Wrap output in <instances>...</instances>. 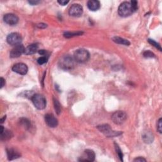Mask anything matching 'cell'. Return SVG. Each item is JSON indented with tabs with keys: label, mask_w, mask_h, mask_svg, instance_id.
Segmentation results:
<instances>
[{
	"label": "cell",
	"mask_w": 162,
	"mask_h": 162,
	"mask_svg": "<svg viewBox=\"0 0 162 162\" xmlns=\"http://www.w3.org/2000/svg\"><path fill=\"white\" fill-rule=\"evenodd\" d=\"M75 62L74 58L71 57L70 56L67 55L63 56L59 61V67L65 70H70L74 68Z\"/></svg>",
	"instance_id": "6da1fadb"
},
{
	"label": "cell",
	"mask_w": 162,
	"mask_h": 162,
	"mask_svg": "<svg viewBox=\"0 0 162 162\" xmlns=\"http://www.w3.org/2000/svg\"><path fill=\"white\" fill-rule=\"evenodd\" d=\"M135 11L132 8L131 3L127 2H123L119 6L118 10V14L121 16V17H129V16L131 15Z\"/></svg>",
	"instance_id": "7a4b0ae2"
},
{
	"label": "cell",
	"mask_w": 162,
	"mask_h": 162,
	"mask_svg": "<svg viewBox=\"0 0 162 162\" xmlns=\"http://www.w3.org/2000/svg\"><path fill=\"white\" fill-rule=\"evenodd\" d=\"M90 55L86 50L79 49L76 51L74 55V60L79 63H83L87 62L90 59Z\"/></svg>",
	"instance_id": "3957f363"
},
{
	"label": "cell",
	"mask_w": 162,
	"mask_h": 162,
	"mask_svg": "<svg viewBox=\"0 0 162 162\" xmlns=\"http://www.w3.org/2000/svg\"><path fill=\"white\" fill-rule=\"evenodd\" d=\"M98 130L102 132L105 136L108 137H117L122 134V132L115 131L112 130V129L108 124H103L97 127Z\"/></svg>",
	"instance_id": "277c9868"
},
{
	"label": "cell",
	"mask_w": 162,
	"mask_h": 162,
	"mask_svg": "<svg viewBox=\"0 0 162 162\" xmlns=\"http://www.w3.org/2000/svg\"><path fill=\"white\" fill-rule=\"evenodd\" d=\"M31 100L34 105L38 110H43L46 106V100L44 97L39 94H34L32 97Z\"/></svg>",
	"instance_id": "5b68a950"
},
{
	"label": "cell",
	"mask_w": 162,
	"mask_h": 162,
	"mask_svg": "<svg viewBox=\"0 0 162 162\" xmlns=\"http://www.w3.org/2000/svg\"><path fill=\"white\" fill-rule=\"evenodd\" d=\"M7 43L12 46H17L20 44L22 38L20 34L19 33H16V32H13V33L10 34L7 36L6 38Z\"/></svg>",
	"instance_id": "8992f818"
},
{
	"label": "cell",
	"mask_w": 162,
	"mask_h": 162,
	"mask_svg": "<svg viewBox=\"0 0 162 162\" xmlns=\"http://www.w3.org/2000/svg\"><path fill=\"white\" fill-rule=\"evenodd\" d=\"M111 119L115 124L120 125L122 124L127 119V115L124 111H117L112 115Z\"/></svg>",
	"instance_id": "52a82bcc"
},
{
	"label": "cell",
	"mask_w": 162,
	"mask_h": 162,
	"mask_svg": "<svg viewBox=\"0 0 162 162\" xmlns=\"http://www.w3.org/2000/svg\"><path fill=\"white\" fill-rule=\"evenodd\" d=\"M69 13V15L72 16V17H80L83 13V8L79 4H74L70 8Z\"/></svg>",
	"instance_id": "ba28073f"
},
{
	"label": "cell",
	"mask_w": 162,
	"mask_h": 162,
	"mask_svg": "<svg viewBox=\"0 0 162 162\" xmlns=\"http://www.w3.org/2000/svg\"><path fill=\"white\" fill-rule=\"evenodd\" d=\"M25 49L26 48H24V46L22 44L15 46L10 51V57L13 58L20 57V56L25 52Z\"/></svg>",
	"instance_id": "9c48e42d"
},
{
	"label": "cell",
	"mask_w": 162,
	"mask_h": 162,
	"mask_svg": "<svg viewBox=\"0 0 162 162\" xmlns=\"http://www.w3.org/2000/svg\"><path fill=\"white\" fill-rule=\"evenodd\" d=\"M12 70L20 75H26L28 72V67L26 64L23 63H19L15 64L12 67Z\"/></svg>",
	"instance_id": "30bf717a"
},
{
	"label": "cell",
	"mask_w": 162,
	"mask_h": 162,
	"mask_svg": "<svg viewBox=\"0 0 162 162\" xmlns=\"http://www.w3.org/2000/svg\"><path fill=\"white\" fill-rule=\"evenodd\" d=\"M95 153L91 150H86L84 151L83 155L80 157V161H93L95 160Z\"/></svg>",
	"instance_id": "8fae6325"
},
{
	"label": "cell",
	"mask_w": 162,
	"mask_h": 162,
	"mask_svg": "<svg viewBox=\"0 0 162 162\" xmlns=\"http://www.w3.org/2000/svg\"><path fill=\"white\" fill-rule=\"evenodd\" d=\"M3 20L10 26L16 25L19 22V18L16 15L13 13L6 14L3 17Z\"/></svg>",
	"instance_id": "7c38bea8"
},
{
	"label": "cell",
	"mask_w": 162,
	"mask_h": 162,
	"mask_svg": "<svg viewBox=\"0 0 162 162\" xmlns=\"http://www.w3.org/2000/svg\"><path fill=\"white\" fill-rule=\"evenodd\" d=\"M44 119L46 124L50 127H56L58 124V121L57 118L52 114H46L45 115Z\"/></svg>",
	"instance_id": "4fadbf2b"
},
{
	"label": "cell",
	"mask_w": 162,
	"mask_h": 162,
	"mask_svg": "<svg viewBox=\"0 0 162 162\" xmlns=\"http://www.w3.org/2000/svg\"><path fill=\"white\" fill-rule=\"evenodd\" d=\"M6 153H7V157H8V159H9V160H13L15 159L19 158L21 157V154L19 151L12 148L7 149Z\"/></svg>",
	"instance_id": "5bb4252c"
},
{
	"label": "cell",
	"mask_w": 162,
	"mask_h": 162,
	"mask_svg": "<svg viewBox=\"0 0 162 162\" xmlns=\"http://www.w3.org/2000/svg\"><path fill=\"white\" fill-rule=\"evenodd\" d=\"M1 140L2 141H7L11 139L13 137V133L12 131L5 129L3 126H1Z\"/></svg>",
	"instance_id": "9a60e30c"
},
{
	"label": "cell",
	"mask_w": 162,
	"mask_h": 162,
	"mask_svg": "<svg viewBox=\"0 0 162 162\" xmlns=\"http://www.w3.org/2000/svg\"><path fill=\"white\" fill-rule=\"evenodd\" d=\"M142 138L145 143L150 144L153 143L154 139V136L150 131L146 130L143 132L142 134Z\"/></svg>",
	"instance_id": "2e32d148"
},
{
	"label": "cell",
	"mask_w": 162,
	"mask_h": 162,
	"mask_svg": "<svg viewBox=\"0 0 162 162\" xmlns=\"http://www.w3.org/2000/svg\"><path fill=\"white\" fill-rule=\"evenodd\" d=\"M87 7L91 11H96L100 8V3L97 0H90L87 2Z\"/></svg>",
	"instance_id": "e0dca14e"
},
{
	"label": "cell",
	"mask_w": 162,
	"mask_h": 162,
	"mask_svg": "<svg viewBox=\"0 0 162 162\" xmlns=\"http://www.w3.org/2000/svg\"><path fill=\"white\" fill-rule=\"evenodd\" d=\"M38 50V45L37 44H32L29 45L25 49V53L27 55H33L37 52Z\"/></svg>",
	"instance_id": "ac0fdd59"
},
{
	"label": "cell",
	"mask_w": 162,
	"mask_h": 162,
	"mask_svg": "<svg viewBox=\"0 0 162 162\" xmlns=\"http://www.w3.org/2000/svg\"><path fill=\"white\" fill-rule=\"evenodd\" d=\"M112 39L115 43H116L117 44H120L129 46V45H130V44H131L130 42H129L128 40H126L124 38H122L120 37H117V36L113 37Z\"/></svg>",
	"instance_id": "d6986e66"
},
{
	"label": "cell",
	"mask_w": 162,
	"mask_h": 162,
	"mask_svg": "<svg viewBox=\"0 0 162 162\" xmlns=\"http://www.w3.org/2000/svg\"><path fill=\"white\" fill-rule=\"evenodd\" d=\"M83 34V32H66L64 33V37L66 38H70L75 36H81Z\"/></svg>",
	"instance_id": "ffe728a7"
},
{
	"label": "cell",
	"mask_w": 162,
	"mask_h": 162,
	"mask_svg": "<svg viewBox=\"0 0 162 162\" xmlns=\"http://www.w3.org/2000/svg\"><path fill=\"white\" fill-rule=\"evenodd\" d=\"M20 123L26 129H28V130H29V129H30V128H31V123H30V122L28 119L25 118H21L20 119Z\"/></svg>",
	"instance_id": "44dd1931"
},
{
	"label": "cell",
	"mask_w": 162,
	"mask_h": 162,
	"mask_svg": "<svg viewBox=\"0 0 162 162\" xmlns=\"http://www.w3.org/2000/svg\"><path fill=\"white\" fill-rule=\"evenodd\" d=\"M53 103H54V106H55V109L56 113H57V114L59 115L62 111L61 104H60L59 101L55 98H53Z\"/></svg>",
	"instance_id": "7402d4cb"
},
{
	"label": "cell",
	"mask_w": 162,
	"mask_h": 162,
	"mask_svg": "<svg viewBox=\"0 0 162 162\" xmlns=\"http://www.w3.org/2000/svg\"><path fill=\"white\" fill-rule=\"evenodd\" d=\"M115 150H116L117 153L118 154V156L120 160L121 161H123V154H122V152L120 148H119L118 145L117 144L115 143Z\"/></svg>",
	"instance_id": "603a6c76"
},
{
	"label": "cell",
	"mask_w": 162,
	"mask_h": 162,
	"mask_svg": "<svg viewBox=\"0 0 162 162\" xmlns=\"http://www.w3.org/2000/svg\"><path fill=\"white\" fill-rule=\"evenodd\" d=\"M143 56L144 58H155V55L153 53H152L151 51L148 50V51H145L143 53Z\"/></svg>",
	"instance_id": "cb8c5ba5"
},
{
	"label": "cell",
	"mask_w": 162,
	"mask_h": 162,
	"mask_svg": "<svg viewBox=\"0 0 162 162\" xmlns=\"http://www.w3.org/2000/svg\"><path fill=\"white\" fill-rule=\"evenodd\" d=\"M148 42H149V43H150L152 46H155L156 48H157V49L159 50L160 51H161V46H160L158 43H157L156 41H155V40H153V39H148Z\"/></svg>",
	"instance_id": "d4e9b609"
},
{
	"label": "cell",
	"mask_w": 162,
	"mask_h": 162,
	"mask_svg": "<svg viewBox=\"0 0 162 162\" xmlns=\"http://www.w3.org/2000/svg\"><path fill=\"white\" fill-rule=\"evenodd\" d=\"M48 56H41V57H40L37 59V63L39 65H43L48 62Z\"/></svg>",
	"instance_id": "484cf974"
},
{
	"label": "cell",
	"mask_w": 162,
	"mask_h": 162,
	"mask_svg": "<svg viewBox=\"0 0 162 162\" xmlns=\"http://www.w3.org/2000/svg\"><path fill=\"white\" fill-rule=\"evenodd\" d=\"M161 118H160L159 120L158 121V124H157V130L160 133L162 132V125H161Z\"/></svg>",
	"instance_id": "4316f807"
},
{
	"label": "cell",
	"mask_w": 162,
	"mask_h": 162,
	"mask_svg": "<svg viewBox=\"0 0 162 162\" xmlns=\"http://www.w3.org/2000/svg\"><path fill=\"white\" fill-rule=\"evenodd\" d=\"M130 3H131L132 8L134 9V11L136 12L137 10V2L135 1V0H133V1H131Z\"/></svg>",
	"instance_id": "83f0119b"
},
{
	"label": "cell",
	"mask_w": 162,
	"mask_h": 162,
	"mask_svg": "<svg viewBox=\"0 0 162 162\" xmlns=\"http://www.w3.org/2000/svg\"><path fill=\"white\" fill-rule=\"evenodd\" d=\"M39 53L40 55H43V56H48V53L45 50H39Z\"/></svg>",
	"instance_id": "f1b7e54d"
},
{
	"label": "cell",
	"mask_w": 162,
	"mask_h": 162,
	"mask_svg": "<svg viewBox=\"0 0 162 162\" xmlns=\"http://www.w3.org/2000/svg\"><path fill=\"white\" fill-rule=\"evenodd\" d=\"M37 27L38 28H39V29H44V28H46V27H47V25H46V24H45V23H39V24H37Z\"/></svg>",
	"instance_id": "f546056e"
},
{
	"label": "cell",
	"mask_w": 162,
	"mask_h": 162,
	"mask_svg": "<svg viewBox=\"0 0 162 162\" xmlns=\"http://www.w3.org/2000/svg\"><path fill=\"white\" fill-rule=\"evenodd\" d=\"M58 3L62 5V6H64V5H66L67 4H68L69 3V1H64V0H61V1H58Z\"/></svg>",
	"instance_id": "4dcf8cb0"
},
{
	"label": "cell",
	"mask_w": 162,
	"mask_h": 162,
	"mask_svg": "<svg viewBox=\"0 0 162 162\" xmlns=\"http://www.w3.org/2000/svg\"><path fill=\"white\" fill-rule=\"evenodd\" d=\"M134 161H146V160L143 157H138L134 160Z\"/></svg>",
	"instance_id": "1f68e13d"
},
{
	"label": "cell",
	"mask_w": 162,
	"mask_h": 162,
	"mask_svg": "<svg viewBox=\"0 0 162 162\" xmlns=\"http://www.w3.org/2000/svg\"><path fill=\"white\" fill-rule=\"evenodd\" d=\"M0 80H1V88H3V86L5 85V80L3 77H1Z\"/></svg>",
	"instance_id": "d6a6232c"
},
{
	"label": "cell",
	"mask_w": 162,
	"mask_h": 162,
	"mask_svg": "<svg viewBox=\"0 0 162 162\" xmlns=\"http://www.w3.org/2000/svg\"><path fill=\"white\" fill-rule=\"evenodd\" d=\"M29 3L30 5H36L39 3L40 2H39V1H29Z\"/></svg>",
	"instance_id": "836d02e7"
},
{
	"label": "cell",
	"mask_w": 162,
	"mask_h": 162,
	"mask_svg": "<svg viewBox=\"0 0 162 162\" xmlns=\"http://www.w3.org/2000/svg\"><path fill=\"white\" fill-rule=\"evenodd\" d=\"M5 119H6V115H5V116H4V117H3V118L1 119V122H2V123H3Z\"/></svg>",
	"instance_id": "e575fe53"
}]
</instances>
